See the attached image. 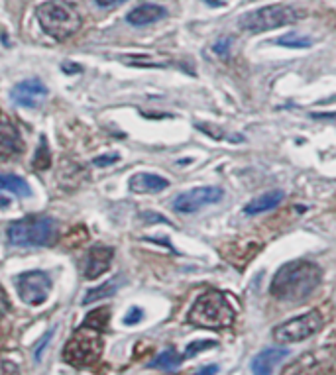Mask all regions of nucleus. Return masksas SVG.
I'll return each instance as SVG.
<instances>
[{
	"instance_id": "22",
	"label": "nucleus",
	"mask_w": 336,
	"mask_h": 375,
	"mask_svg": "<svg viewBox=\"0 0 336 375\" xmlns=\"http://www.w3.org/2000/svg\"><path fill=\"white\" fill-rule=\"evenodd\" d=\"M108 317H110V308L108 307L96 308V310L87 314V319L83 322V326H89V328H94V330H101V332H103V330L107 328Z\"/></svg>"
},
{
	"instance_id": "8",
	"label": "nucleus",
	"mask_w": 336,
	"mask_h": 375,
	"mask_svg": "<svg viewBox=\"0 0 336 375\" xmlns=\"http://www.w3.org/2000/svg\"><path fill=\"white\" fill-rule=\"evenodd\" d=\"M16 289H18V297L30 305V307H40L43 305L50 293H52V277L45 271H26L22 275H18L16 279Z\"/></svg>"
},
{
	"instance_id": "21",
	"label": "nucleus",
	"mask_w": 336,
	"mask_h": 375,
	"mask_svg": "<svg viewBox=\"0 0 336 375\" xmlns=\"http://www.w3.org/2000/svg\"><path fill=\"white\" fill-rule=\"evenodd\" d=\"M183 362V356H179L174 348L165 350L162 352L154 362L149 363V367H156V369H163V372H169V369H174L177 367L179 363Z\"/></svg>"
},
{
	"instance_id": "11",
	"label": "nucleus",
	"mask_w": 336,
	"mask_h": 375,
	"mask_svg": "<svg viewBox=\"0 0 336 375\" xmlns=\"http://www.w3.org/2000/svg\"><path fill=\"white\" fill-rule=\"evenodd\" d=\"M330 360L326 358V352H309L299 356L295 362H291L282 375H323L328 367Z\"/></svg>"
},
{
	"instance_id": "17",
	"label": "nucleus",
	"mask_w": 336,
	"mask_h": 375,
	"mask_svg": "<svg viewBox=\"0 0 336 375\" xmlns=\"http://www.w3.org/2000/svg\"><path fill=\"white\" fill-rule=\"evenodd\" d=\"M283 201V193L282 191H269L266 195L258 197L254 201H250L246 204L244 213L246 215H260V213H268L271 208H275L280 202Z\"/></svg>"
},
{
	"instance_id": "29",
	"label": "nucleus",
	"mask_w": 336,
	"mask_h": 375,
	"mask_svg": "<svg viewBox=\"0 0 336 375\" xmlns=\"http://www.w3.org/2000/svg\"><path fill=\"white\" fill-rule=\"evenodd\" d=\"M230 43H232V40H230V38H224V40L216 41L215 52H216V54H220V55H227V54H229Z\"/></svg>"
},
{
	"instance_id": "12",
	"label": "nucleus",
	"mask_w": 336,
	"mask_h": 375,
	"mask_svg": "<svg viewBox=\"0 0 336 375\" xmlns=\"http://www.w3.org/2000/svg\"><path fill=\"white\" fill-rule=\"evenodd\" d=\"M112 257H114L112 248H105V246H94V248H91L87 252L85 264H83L85 277L93 281V279H98L101 275H105L108 269H110Z\"/></svg>"
},
{
	"instance_id": "4",
	"label": "nucleus",
	"mask_w": 336,
	"mask_h": 375,
	"mask_svg": "<svg viewBox=\"0 0 336 375\" xmlns=\"http://www.w3.org/2000/svg\"><path fill=\"white\" fill-rule=\"evenodd\" d=\"M8 242L16 248H45L54 246L59 236V228L54 218L28 216L12 222L6 230Z\"/></svg>"
},
{
	"instance_id": "18",
	"label": "nucleus",
	"mask_w": 336,
	"mask_h": 375,
	"mask_svg": "<svg viewBox=\"0 0 336 375\" xmlns=\"http://www.w3.org/2000/svg\"><path fill=\"white\" fill-rule=\"evenodd\" d=\"M122 287V275H116L114 279H110L107 283H101L98 287H94L91 291H87V295L83 299V305H91L96 301H103V299H110L118 293V289Z\"/></svg>"
},
{
	"instance_id": "3",
	"label": "nucleus",
	"mask_w": 336,
	"mask_h": 375,
	"mask_svg": "<svg viewBox=\"0 0 336 375\" xmlns=\"http://www.w3.org/2000/svg\"><path fill=\"white\" fill-rule=\"evenodd\" d=\"M234 308L230 307L229 299L220 291H207L202 293L189 310L187 321L193 326L209 328V330H222L234 324Z\"/></svg>"
},
{
	"instance_id": "32",
	"label": "nucleus",
	"mask_w": 336,
	"mask_h": 375,
	"mask_svg": "<svg viewBox=\"0 0 336 375\" xmlns=\"http://www.w3.org/2000/svg\"><path fill=\"white\" fill-rule=\"evenodd\" d=\"M61 69H63L65 73H79V71H81V67H79V65H69V61L67 63H63V65H61Z\"/></svg>"
},
{
	"instance_id": "23",
	"label": "nucleus",
	"mask_w": 336,
	"mask_h": 375,
	"mask_svg": "<svg viewBox=\"0 0 336 375\" xmlns=\"http://www.w3.org/2000/svg\"><path fill=\"white\" fill-rule=\"evenodd\" d=\"M275 43L277 45H285V47H293V50H307V47L313 45V40L305 38V36H299L295 32H291V34H285L282 38H277Z\"/></svg>"
},
{
	"instance_id": "9",
	"label": "nucleus",
	"mask_w": 336,
	"mask_h": 375,
	"mask_svg": "<svg viewBox=\"0 0 336 375\" xmlns=\"http://www.w3.org/2000/svg\"><path fill=\"white\" fill-rule=\"evenodd\" d=\"M224 197V191L220 187H195L177 195L174 201V208L177 213L191 215L207 204H215Z\"/></svg>"
},
{
	"instance_id": "30",
	"label": "nucleus",
	"mask_w": 336,
	"mask_h": 375,
	"mask_svg": "<svg viewBox=\"0 0 336 375\" xmlns=\"http://www.w3.org/2000/svg\"><path fill=\"white\" fill-rule=\"evenodd\" d=\"M101 8H116V6H120L124 4L126 0H94Z\"/></svg>"
},
{
	"instance_id": "27",
	"label": "nucleus",
	"mask_w": 336,
	"mask_h": 375,
	"mask_svg": "<svg viewBox=\"0 0 336 375\" xmlns=\"http://www.w3.org/2000/svg\"><path fill=\"white\" fill-rule=\"evenodd\" d=\"M54 338V330H50L48 334L41 338L40 342L36 344V352H34V356H36V362H40L41 360V352H43V348H45V344H50V340Z\"/></svg>"
},
{
	"instance_id": "6",
	"label": "nucleus",
	"mask_w": 336,
	"mask_h": 375,
	"mask_svg": "<svg viewBox=\"0 0 336 375\" xmlns=\"http://www.w3.org/2000/svg\"><path fill=\"white\" fill-rule=\"evenodd\" d=\"M103 354V336L101 330H94L89 326H81L75 334L71 336L67 346L63 348V360L73 367H87L93 365Z\"/></svg>"
},
{
	"instance_id": "25",
	"label": "nucleus",
	"mask_w": 336,
	"mask_h": 375,
	"mask_svg": "<svg viewBox=\"0 0 336 375\" xmlns=\"http://www.w3.org/2000/svg\"><path fill=\"white\" fill-rule=\"evenodd\" d=\"M120 161L118 153H107V156H101V158H94V167H108V165H114Z\"/></svg>"
},
{
	"instance_id": "2",
	"label": "nucleus",
	"mask_w": 336,
	"mask_h": 375,
	"mask_svg": "<svg viewBox=\"0 0 336 375\" xmlns=\"http://www.w3.org/2000/svg\"><path fill=\"white\" fill-rule=\"evenodd\" d=\"M36 14L41 30L57 41L73 38L83 26L79 8L69 0H48L38 6Z\"/></svg>"
},
{
	"instance_id": "15",
	"label": "nucleus",
	"mask_w": 336,
	"mask_h": 375,
	"mask_svg": "<svg viewBox=\"0 0 336 375\" xmlns=\"http://www.w3.org/2000/svg\"><path fill=\"white\" fill-rule=\"evenodd\" d=\"M289 352L285 348H266L262 350L254 360H252V374L254 375H271L275 365L287 358Z\"/></svg>"
},
{
	"instance_id": "7",
	"label": "nucleus",
	"mask_w": 336,
	"mask_h": 375,
	"mask_svg": "<svg viewBox=\"0 0 336 375\" xmlns=\"http://www.w3.org/2000/svg\"><path fill=\"white\" fill-rule=\"evenodd\" d=\"M323 326V314L319 310H309L307 314H301L297 319L280 324L273 330V338L277 344H295V342H303L311 336H315Z\"/></svg>"
},
{
	"instance_id": "13",
	"label": "nucleus",
	"mask_w": 336,
	"mask_h": 375,
	"mask_svg": "<svg viewBox=\"0 0 336 375\" xmlns=\"http://www.w3.org/2000/svg\"><path fill=\"white\" fill-rule=\"evenodd\" d=\"M22 151H24V140L18 126L10 120H0V160H12Z\"/></svg>"
},
{
	"instance_id": "24",
	"label": "nucleus",
	"mask_w": 336,
	"mask_h": 375,
	"mask_svg": "<svg viewBox=\"0 0 336 375\" xmlns=\"http://www.w3.org/2000/svg\"><path fill=\"white\" fill-rule=\"evenodd\" d=\"M216 342L213 340H199V342H193V344H189L187 350H185V354H183V358H193V356H197V354H201L204 350H211L215 348Z\"/></svg>"
},
{
	"instance_id": "5",
	"label": "nucleus",
	"mask_w": 336,
	"mask_h": 375,
	"mask_svg": "<svg viewBox=\"0 0 336 375\" xmlns=\"http://www.w3.org/2000/svg\"><path fill=\"white\" fill-rule=\"evenodd\" d=\"M301 18H303V12L289 4H271V6H264V8L244 14L238 24L242 30L258 34V32H268V30L295 24Z\"/></svg>"
},
{
	"instance_id": "16",
	"label": "nucleus",
	"mask_w": 336,
	"mask_h": 375,
	"mask_svg": "<svg viewBox=\"0 0 336 375\" xmlns=\"http://www.w3.org/2000/svg\"><path fill=\"white\" fill-rule=\"evenodd\" d=\"M165 16H167V10L163 6H160V4H140L138 8H134L132 12L126 16V20L132 26L142 28L162 20Z\"/></svg>"
},
{
	"instance_id": "19",
	"label": "nucleus",
	"mask_w": 336,
	"mask_h": 375,
	"mask_svg": "<svg viewBox=\"0 0 336 375\" xmlns=\"http://www.w3.org/2000/svg\"><path fill=\"white\" fill-rule=\"evenodd\" d=\"M0 191L12 193L16 197H22V199H28L32 195V189L28 185L26 179L12 173H0Z\"/></svg>"
},
{
	"instance_id": "28",
	"label": "nucleus",
	"mask_w": 336,
	"mask_h": 375,
	"mask_svg": "<svg viewBox=\"0 0 336 375\" xmlns=\"http://www.w3.org/2000/svg\"><path fill=\"white\" fill-rule=\"evenodd\" d=\"M142 218L146 222H162V224H169V220L162 215H156V213H142Z\"/></svg>"
},
{
	"instance_id": "20",
	"label": "nucleus",
	"mask_w": 336,
	"mask_h": 375,
	"mask_svg": "<svg viewBox=\"0 0 336 375\" xmlns=\"http://www.w3.org/2000/svg\"><path fill=\"white\" fill-rule=\"evenodd\" d=\"M50 167H52V151H50L45 136H41L40 146H38L34 158H32V169L34 171H48Z\"/></svg>"
},
{
	"instance_id": "14",
	"label": "nucleus",
	"mask_w": 336,
	"mask_h": 375,
	"mask_svg": "<svg viewBox=\"0 0 336 375\" xmlns=\"http://www.w3.org/2000/svg\"><path fill=\"white\" fill-rule=\"evenodd\" d=\"M128 187L132 193L149 195V193H162L163 189L169 187V181L156 173H134L128 181Z\"/></svg>"
},
{
	"instance_id": "1",
	"label": "nucleus",
	"mask_w": 336,
	"mask_h": 375,
	"mask_svg": "<svg viewBox=\"0 0 336 375\" xmlns=\"http://www.w3.org/2000/svg\"><path fill=\"white\" fill-rule=\"evenodd\" d=\"M323 281V271L317 264L297 259L285 264L273 275L269 293L277 301L285 303H303Z\"/></svg>"
},
{
	"instance_id": "31",
	"label": "nucleus",
	"mask_w": 336,
	"mask_h": 375,
	"mask_svg": "<svg viewBox=\"0 0 336 375\" xmlns=\"http://www.w3.org/2000/svg\"><path fill=\"white\" fill-rule=\"evenodd\" d=\"M216 372H218V367L216 365H207V367H202L201 372L197 375H216Z\"/></svg>"
},
{
	"instance_id": "26",
	"label": "nucleus",
	"mask_w": 336,
	"mask_h": 375,
	"mask_svg": "<svg viewBox=\"0 0 336 375\" xmlns=\"http://www.w3.org/2000/svg\"><path fill=\"white\" fill-rule=\"evenodd\" d=\"M142 319H144V310L138 307H132L130 308V312L126 314V319H124V324H126V326H134V324H138Z\"/></svg>"
},
{
	"instance_id": "10",
	"label": "nucleus",
	"mask_w": 336,
	"mask_h": 375,
	"mask_svg": "<svg viewBox=\"0 0 336 375\" xmlns=\"http://www.w3.org/2000/svg\"><path fill=\"white\" fill-rule=\"evenodd\" d=\"M48 87L40 79L20 81L12 89V100L22 108H40L48 98Z\"/></svg>"
}]
</instances>
